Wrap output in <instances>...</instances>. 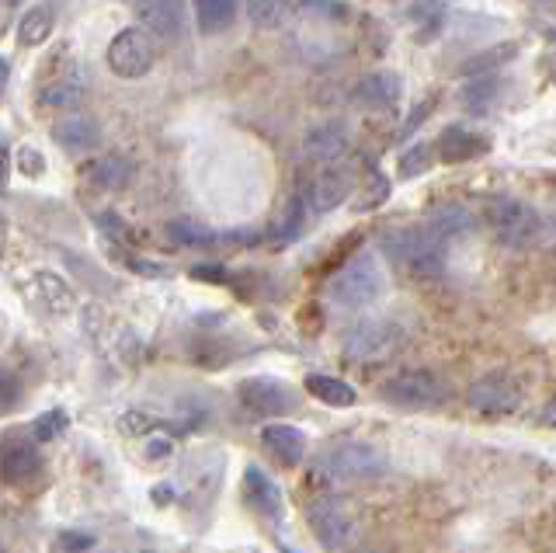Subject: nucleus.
<instances>
[{"mask_svg":"<svg viewBox=\"0 0 556 553\" xmlns=\"http://www.w3.org/2000/svg\"><path fill=\"white\" fill-rule=\"evenodd\" d=\"M382 289H387L382 262L372 251H362L334 272V279L327 282V300L341 310H362L372 306L382 297Z\"/></svg>","mask_w":556,"mask_h":553,"instance_id":"f257e3e1","label":"nucleus"},{"mask_svg":"<svg viewBox=\"0 0 556 553\" xmlns=\"http://www.w3.org/2000/svg\"><path fill=\"white\" fill-rule=\"evenodd\" d=\"M382 251L390 254L396 268H404L410 279H439L445 272V248L428 227H404L382 237Z\"/></svg>","mask_w":556,"mask_h":553,"instance_id":"f03ea898","label":"nucleus"},{"mask_svg":"<svg viewBox=\"0 0 556 553\" xmlns=\"http://www.w3.org/2000/svg\"><path fill=\"white\" fill-rule=\"evenodd\" d=\"M483 219H486V227H491L497 244L508 251H526L535 244L539 234H543V219H539L532 205L521 199H508V196L486 205Z\"/></svg>","mask_w":556,"mask_h":553,"instance_id":"7ed1b4c3","label":"nucleus"},{"mask_svg":"<svg viewBox=\"0 0 556 553\" xmlns=\"http://www.w3.org/2000/svg\"><path fill=\"white\" fill-rule=\"evenodd\" d=\"M407 344V327L390 317H376V321H362L352 331L344 335L341 352L344 359L362 362V366H372V362H387Z\"/></svg>","mask_w":556,"mask_h":553,"instance_id":"20e7f679","label":"nucleus"},{"mask_svg":"<svg viewBox=\"0 0 556 553\" xmlns=\"http://www.w3.org/2000/svg\"><path fill=\"white\" fill-rule=\"evenodd\" d=\"M317 474L330 483H355V480H376L387 474V456L369 442H344L327 449L317 460Z\"/></svg>","mask_w":556,"mask_h":553,"instance_id":"39448f33","label":"nucleus"},{"mask_svg":"<svg viewBox=\"0 0 556 553\" xmlns=\"http://www.w3.org/2000/svg\"><path fill=\"white\" fill-rule=\"evenodd\" d=\"M104 63L118 80H139L153 71L156 63V46L143 25L122 28L112 36L109 49H104Z\"/></svg>","mask_w":556,"mask_h":553,"instance_id":"423d86ee","label":"nucleus"},{"mask_svg":"<svg viewBox=\"0 0 556 553\" xmlns=\"http://www.w3.org/2000/svg\"><path fill=\"white\" fill-rule=\"evenodd\" d=\"M382 397L400 407H434L442 404L448 397V387L442 376H434L428 369H407V373H396L393 379L382 384Z\"/></svg>","mask_w":556,"mask_h":553,"instance_id":"0eeeda50","label":"nucleus"},{"mask_svg":"<svg viewBox=\"0 0 556 553\" xmlns=\"http://www.w3.org/2000/svg\"><path fill=\"white\" fill-rule=\"evenodd\" d=\"M466 404L477 414H491V418H504V414H515L521 404V390L511 376L504 373H491L480 376L473 387L466 390Z\"/></svg>","mask_w":556,"mask_h":553,"instance_id":"6e6552de","label":"nucleus"},{"mask_svg":"<svg viewBox=\"0 0 556 553\" xmlns=\"http://www.w3.org/2000/svg\"><path fill=\"white\" fill-rule=\"evenodd\" d=\"M309 529L327 550H338L355 536V515L341 498H320L309 505Z\"/></svg>","mask_w":556,"mask_h":553,"instance_id":"1a4fd4ad","label":"nucleus"},{"mask_svg":"<svg viewBox=\"0 0 556 553\" xmlns=\"http://www.w3.org/2000/svg\"><path fill=\"white\" fill-rule=\"evenodd\" d=\"M132 14L150 36L164 39V42H174L188 28V4L185 0H136Z\"/></svg>","mask_w":556,"mask_h":553,"instance_id":"9d476101","label":"nucleus"},{"mask_svg":"<svg viewBox=\"0 0 556 553\" xmlns=\"http://www.w3.org/2000/svg\"><path fill=\"white\" fill-rule=\"evenodd\" d=\"M404 98V80L396 71H372L355 80L352 88V105L362 112H387L396 109Z\"/></svg>","mask_w":556,"mask_h":553,"instance_id":"9b49d317","label":"nucleus"},{"mask_svg":"<svg viewBox=\"0 0 556 553\" xmlns=\"http://www.w3.org/2000/svg\"><path fill=\"white\" fill-rule=\"evenodd\" d=\"M434 153H439L442 164H469V161H480L491 153V140L477 129L452 123L434 136Z\"/></svg>","mask_w":556,"mask_h":553,"instance_id":"f8f14e48","label":"nucleus"},{"mask_svg":"<svg viewBox=\"0 0 556 553\" xmlns=\"http://www.w3.org/2000/svg\"><path fill=\"white\" fill-rule=\"evenodd\" d=\"M84 98V77L74 63H52V74H46L39 80V88H35V101H39L42 109H70L77 105Z\"/></svg>","mask_w":556,"mask_h":553,"instance_id":"ddd939ff","label":"nucleus"},{"mask_svg":"<svg viewBox=\"0 0 556 553\" xmlns=\"http://www.w3.org/2000/svg\"><path fill=\"white\" fill-rule=\"evenodd\" d=\"M237 393L243 407L254 414H265V418H278V414H286L292 407V393L278 384V379H268V376L243 379Z\"/></svg>","mask_w":556,"mask_h":553,"instance_id":"4468645a","label":"nucleus"},{"mask_svg":"<svg viewBox=\"0 0 556 553\" xmlns=\"http://www.w3.org/2000/svg\"><path fill=\"white\" fill-rule=\"evenodd\" d=\"M348 143H352L348 123H341V118H330V123H320V126L306 129V136H303V158L317 161V164H330V161H338L341 153L348 150Z\"/></svg>","mask_w":556,"mask_h":553,"instance_id":"2eb2a0df","label":"nucleus"},{"mask_svg":"<svg viewBox=\"0 0 556 553\" xmlns=\"http://www.w3.org/2000/svg\"><path fill=\"white\" fill-rule=\"evenodd\" d=\"M49 133H52V140H56V147L74 153V158H87V153L101 147V129L94 118H87V115H66L60 123H52Z\"/></svg>","mask_w":556,"mask_h":553,"instance_id":"dca6fc26","label":"nucleus"},{"mask_svg":"<svg viewBox=\"0 0 556 553\" xmlns=\"http://www.w3.org/2000/svg\"><path fill=\"white\" fill-rule=\"evenodd\" d=\"M136 175L132 161L118 158V153H109V158H94L80 167V178L98 188V192H118V188H126Z\"/></svg>","mask_w":556,"mask_h":553,"instance_id":"f3484780","label":"nucleus"},{"mask_svg":"<svg viewBox=\"0 0 556 553\" xmlns=\"http://www.w3.org/2000/svg\"><path fill=\"white\" fill-rule=\"evenodd\" d=\"M25 292H31V300H39L52 314H66L74 306V289H70L56 272H31L22 282Z\"/></svg>","mask_w":556,"mask_h":553,"instance_id":"a211bd4d","label":"nucleus"},{"mask_svg":"<svg viewBox=\"0 0 556 553\" xmlns=\"http://www.w3.org/2000/svg\"><path fill=\"white\" fill-rule=\"evenodd\" d=\"M52 28H56V11L42 0V4H31L28 11H22V18H17V28H14V39L25 49H39L49 42Z\"/></svg>","mask_w":556,"mask_h":553,"instance_id":"6ab92c4d","label":"nucleus"},{"mask_svg":"<svg viewBox=\"0 0 556 553\" xmlns=\"http://www.w3.org/2000/svg\"><path fill=\"white\" fill-rule=\"evenodd\" d=\"M261 442H265L282 463H300L306 453V436L295 425H286V422H271V425L261 428Z\"/></svg>","mask_w":556,"mask_h":553,"instance_id":"aec40b11","label":"nucleus"},{"mask_svg":"<svg viewBox=\"0 0 556 553\" xmlns=\"http://www.w3.org/2000/svg\"><path fill=\"white\" fill-rule=\"evenodd\" d=\"M348 196H352V178H348L344 171H324V175L309 185V205L317 213H334Z\"/></svg>","mask_w":556,"mask_h":553,"instance_id":"412c9836","label":"nucleus"},{"mask_svg":"<svg viewBox=\"0 0 556 553\" xmlns=\"http://www.w3.org/2000/svg\"><path fill=\"white\" fill-rule=\"evenodd\" d=\"M425 227L442 240V244H448V240L456 237H466L469 230H473V213L466 210V205H439Z\"/></svg>","mask_w":556,"mask_h":553,"instance_id":"4be33fe9","label":"nucleus"},{"mask_svg":"<svg viewBox=\"0 0 556 553\" xmlns=\"http://www.w3.org/2000/svg\"><path fill=\"white\" fill-rule=\"evenodd\" d=\"M240 0H195V25L202 36H219L237 22Z\"/></svg>","mask_w":556,"mask_h":553,"instance_id":"5701e85b","label":"nucleus"},{"mask_svg":"<svg viewBox=\"0 0 556 553\" xmlns=\"http://www.w3.org/2000/svg\"><path fill=\"white\" fill-rule=\"evenodd\" d=\"M42 470V460H39V449L31 442H8L4 449V477L11 483H22L28 477H35Z\"/></svg>","mask_w":556,"mask_h":553,"instance_id":"b1692460","label":"nucleus"},{"mask_svg":"<svg viewBox=\"0 0 556 553\" xmlns=\"http://www.w3.org/2000/svg\"><path fill=\"white\" fill-rule=\"evenodd\" d=\"M306 390L327 407H352L355 397H358L352 390V384H344V379H338V376H324V373L306 376Z\"/></svg>","mask_w":556,"mask_h":553,"instance_id":"393cba45","label":"nucleus"},{"mask_svg":"<svg viewBox=\"0 0 556 553\" xmlns=\"http://www.w3.org/2000/svg\"><path fill=\"white\" fill-rule=\"evenodd\" d=\"M303 219H306V199H303V192H292L271 227L275 244H292V240L303 234Z\"/></svg>","mask_w":556,"mask_h":553,"instance_id":"a878e982","label":"nucleus"},{"mask_svg":"<svg viewBox=\"0 0 556 553\" xmlns=\"http://www.w3.org/2000/svg\"><path fill=\"white\" fill-rule=\"evenodd\" d=\"M243 491H248V501H251L254 508L268 512V515L278 512V501H282V494H278L275 480L265 470H257V466H248V474H243Z\"/></svg>","mask_w":556,"mask_h":553,"instance_id":"bb28decb","label":"nucleus"},{"mask_svg":"<svg viewBox=\"0 0 556 553\" xmlns=\"http://www.w3.org/2000/svg\"><path fill=\"white\" fill-rule=\"evenodd\" d=\"M292 14V0H248V22L261 32L282 28Z\"/></svg>","mask_w":556,"mask_h":553,"instance_id":"cd10ccee","label":"nucleus"},{"mask_svg":"<svg viewBox=\"0 0 556 553\" xmlns=\"http://www.w3.org/2000/svg\"><path fill=\"white\" fill-rule=\"evenodd\" d=\"M501 91V77L497 74H480V77H469V84L463 88V105L483 112L486 105H494Z\"/></svg>","mask_w":556,"mask_h":553,"instance_id":"c85d7f7f","label":"nucleus"},{"mask_svg":"<svg viewBox=\"0 0 556 553\" xmlns=\"http://www.w3.org/2000/svg\"><path fill=\"white\" fill-rule=\"evenodd\" d=\"M167 237L178 248H213L216 244V234L199 227V223H167Z\"/></svg>","mask_w":556,"mask_h":553,"instance_id":"c756f323","label":"nucleus"},{"mask_svg":"<svg viewBox=\"0 0 556 553\" xmlns=\"http://www.w3.org/2000/svg\"><path fill=\"white\" fill-rule=\"evenodd\" d=\"M94 223H98V230L104 234V240H112V244H118V248H136V230L118 213L104 210V213L94 216Z\"/></svg>","mask_w":556,"mask_h":553,"instance_id":"7c9ffc66","label":"nucleus"},{"mask_svg":"<svg viewBox=\"0 0 556 553\" xmlns=\"http://www.w3.org/2000/svg\"><path fill=\"white\" fill-rule=\"evenodd\" d=\"M515 56V42H504L501 49H486V53H480L477 60H466L463 63V77H480V74H497V66L504 60Z\"/></svg>","mask_w":556,"mask_h":553,"instance_id":"2f4dec72","label":"nucleus"},{"mask_svg":"<svg viewBox=\"0 0 556 553\" xmlns=\"http://www.w3.org/2000/svg\"><path fill=\"white\" fill-rule=\"evenodd\" d=\"M300 11L306 18H324V22H348L352 8L344 0H300Z\"/></svg>","mask_w":556,"mask_h":553,"instance_id":"473e14b6","label":"nucleus"},{"mask_svg":"<svg viewBox=\"0 0 556 553\" xmlns=\"http://www.w3.org/2000/svg\"><path fill=\"white\" fill-rule=\"evenodd\" d=\"M431 147L425 143H414L407 147L404 153H400V178H417V175H425V171L431 167Z\"/></svg>","mask_w":556,"mask_h":553,"instance_id":"72a5a7b5","label":"nucleus"},{"mask_svg":"<svg viewBox=\"0 0 556 553\" xmlns=\"http://www.w3.org/2000/svg\"><path fill=\"white\" fill-rule=\"evenodd\" d=\"M35 439L39 442H49V439H60L63 431H66V414L63 411H49V414H42L39 422H35Z\"/></svg>","mask_w":556,"mask_h":553,"instance_id":"f704fd0d","label":"nucleus"},{"mask_svg":"<svg viewBox=\"0 0 556 553\" xmlns=\"http://www.w3.org/2000/svg\"><path fill=\"white\" fill-rule=\"evenodd\" d=\"M17 171H22L25 178H42L46 158L35 147H22V150H17Z\"/></svg>","mask_w":556,"mask_h":553,"instance_id":"c9c22d12","label":"nucleus"},{"mask_svg":"<svg viewBox=\"0 0 556 553\" xmlns=\"http://www.w3.org/2000/svg\"><path fill=\"white\" fill-rule=\"evenodd\" d=\"M191 279H202V282H213V286H230L233 275L223 265H195L191 268Z\"/></svg>","mask_w":556,"mask_h":553,"instance_id":"e433bc0d","label":"nucleus"},{"mask_svg":"<svg viewBox=\"0 0 556 553\" xmlns=\"http://www.w3.org/2000/svg\"><path fill=\"white\" fill-rule=\"evenodd\" d=\"M94 540L91 536H84V532H60L56 536V550L60 553H80V550H87Z\"/></svg>","mask_w":556,"mask_h":553,"instance_id":"4c0bfd02","label":"nucleus"},{"mask_svg":"<svg viewBox=\"0 0 556 553\" xmlns=\"http://www.w3.org/2000/svg\"><path fill=\"white\" fill-rule=\"evenodd\" d=\"M147 453H150V456H161V453L167 456V453H170V439H150V449H147Z\"/></svg>","mask_w":556,"mask_h":553,"instance_id":"58836bf2","label":"nucleus"}]
</instances>
